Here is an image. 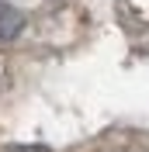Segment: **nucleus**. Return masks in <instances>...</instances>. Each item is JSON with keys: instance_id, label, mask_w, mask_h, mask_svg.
Instances as JSON below:
<instances>
[{"instance_id": "obj_1", "label": "nucleus", "mask_w": 149, "mask_h": 152, "mask_svg": "<svg viewBox=\"0 0 149 152\" xmlns=\"http://www.w3.org/2000/svg\"><path fill=\"white\" fill-rule=\"evenodd\" d=\"M24 31V14L18 7H10L0 0V42H10V38H18Z\"/></svg>"}, {"instance_id": "obj_2", "label": "nucleus", "mask_w": 149, "mask_h": 152, "mask_svg": "<svg viewBox=\"0 0 149 152\" xmlns=\"http://www.w3.org/2000/svg\"><path fill=\"white\" fill-rule=\"evenodd\" d=\"M10 152H49V149H42V145H10Z\"/></svg>"}]
</instances>
